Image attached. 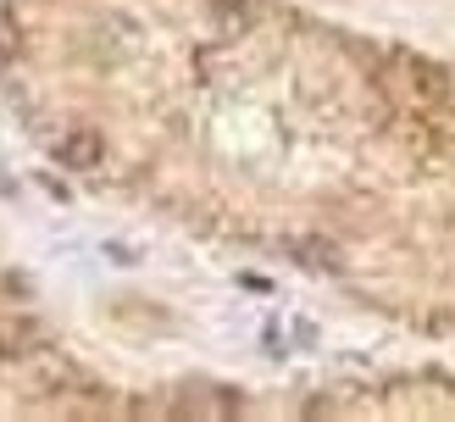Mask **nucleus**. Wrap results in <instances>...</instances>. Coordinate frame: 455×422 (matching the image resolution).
<instances>
[{
    "mask_svg": "<svg viewBox=\"0 0 455 422\" xmlns=\"http://www.w3.org/2000/svg\"><path fill=\"white\" fill-rule=\"evenodd\" d=\"M61 162H67V167H95V162H100V139H95L89 128H78L73 139L61 145Z\"/></svg>",
    "mask_w": 455,
    "mask_h": 422,
    "instance_id": "nucleus-1",
    "label": "nucleus"
}]
</instances>
